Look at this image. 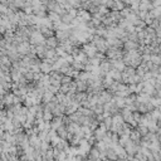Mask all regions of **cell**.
Masks as SVG:
<instances>
[{"label": "cell", "mask_w": 161, "mask_h": 161, "mask_svg": "<svg viewBox=\"0 0 161 161\" xmlns=\"http://www.w3.org/2000/svg\"><path fill=\"white\" fill-rule=\"evenodd\" d=\"M53 118L52 112H48V111H43V116H42V120L45 121V122H50Z\"/></svg>", "instance_id": "20"}, {"label": "cell", "mask_w": 161, "mask_h": 161, "mask_svg": "<svg viewBox=\"0 0 161 161\" xmlns=\"http://www.w3.org/2000/svg\"><path fill=\"white\" fill-rule=\"evenodd\" d=\"M56 131H57V135H58V137H59V138H62V140H67V135H68V132H67V129H66V126H64V125H62L61 127H58V129H57Z\"/></svg>", "instance_id": "10"}, {"label": "cell", "mask_w": 161, "mask_h": 161, "mask_svg": "<svg viewBox=\"0 0 161 161\" xmlns=\"http://www.w3.org/2000/svg\"><path fill=\"white\" fill-rule=\"evenodd\" d=\"M14 161H20V160H18V159H16V160H14Z\"/></svg>", "instance_id": "27"}, {"label": "cell", "mask_w": 161, "mask_h": 161, "mask_svg": "<svg viewBox=\"0 0 161 161\" xmlns=\"http://www.w3.org/2000/svg\"><path fill=\"white\" fill-rule=\"evenodd\" d=\"M122 48H125L126 52H129V50H136L138 48V44L132 40H126L125 43L122 44Z\"/></svg>", "instance_id": "6"}, {"label": "cell", "mask_w": 161, "mask_h": 161, "mask_svg": "<svg viewBox=\"0 0 161 161\" xmlns=\"http://www.w3.org/2000/svg\"><path fill=\"white\" fill-rule=\"evenodd\" d=\"M61 22H62L63 24H66V25H69L71 22H72V18H71L68 14H64V15L61 16Z\"/></svg>", "instance_id": "21"}, {"label": "cell", "mask_w": 161, "mask_h": 161, "mask_svg": "<svg viewBox=\"0 0 161 161\" xmlns=\"http://www.w3.org/2000/svg\"><path fill=\"white\" fill-rule=\"evenodd\" d=\"M137 131H138V133H140V136L143 137V136H146L147 133H149V130H147V127L146 126H142V125H137Z\"/></svg>", "instance_id": "17"}, {"label": "cell", "mask_w": 161, "mask_h": 161, "mask_svg": "<svg viewBox=\"0 0 161 161\" xmlns=\"http://www.w3.org/2000/svg\"><path fill=\"white\" fill-rule=\"evenodd\" d=\"M29 48H30V44L29 42H23L19 45H16V52H18L20 56H27L29 53Z\"/></svg>", "instance_id": "3"}, {"label": "cell", "mask_w": 161, "mask_h": 161, "mask_svg": "<svg viewBox=\"0 0 161 161\" xmlns=\"http://www.w3.org/2000/svg\"><path fill=\"white\" fill-rule=\"evenodd\" d=\"M8 5H5V4H0V14L3 15H6L8 14Z\"/></svg>", "instance_id": "25"}, {"label": "cell", "mask_w": 161, "mask_h": 161, "mask_svg": "<svg viewBox=\"0 0 161 161\" xmlns=\"http://www.w3.org/2000/svg\"><path fill=\"white\" fill-rule=\"evenodd\" d=\"M82 52L86 54V56L88 58H92V57H95V54L97 53V49H96V47L93 45L92 43H86V44H83L82 45Z\"/></svg>", "instance_id": "2"}, {"label": "cell", "mask_w": 161, "mask_h": 161, "mask_svg": "<svg viewBox=\"0 0 161 161\" xmlns=\"http://www.w3.org/2000/svg\"><path fill=\"white\" fill-rule=\"evenodd\" d=\"M67 14H68L72 19H74L76 16H77V9L76 8H69V9H67Z\"/></svg>", "instance_id": "22"}, {"label": "cell", "mask_w": 161, "mask_h": 161, "mask_svg": "<svg viewBox=\"0 0 161 161\" xmlns=\"http://www.w3.org/2000/svg\"><path fill=\"white\" fill-rule=\"evenodd\" d=\"M84 161H91V160H84Z\"/></svg>", "instance_id": "29"}, {"label": "cell", "mask_w": 161, "mask_h": 161, "mask_svg": "<svg viewBox=\"0 0 161 161\" xmlns=\"http://www.w3.org/2000/svg\"><path fill=\"white\" fill-rule=\"evenodd\" d=\"M150 103L152 105V107L154 108H159L160 107V97H151Z\"/></svg>", "instance_id": "19"}, {"label": "cell", "mask_w": 161, "mask_h": 161, "mask_svg": "<svg viewBox=\"0 0 161 161\" xmlns=\"http://www.w3.org/2000/svg\"><path fill=\"white\" fill-rule=\"evenodd\" d=\"M76 86H77V92H87V83L86 80H79V79H76Z\"/></svg>", "instance_id": "9"}, {"label": "cell", "mask_w": 161, "mask_h": 161, "mask_svg": "<svg viewBox=\"0 0 161 161\" xmlns=\"http://www.w3.org/2000/svg\"><path fill=\"white\" fill-rule=\"evenodd\" d=\"M130 140H131V141H133V142H136V143H138L140 141H141V136H140V133H138L137 130H131Z\"/></svg>", "instance_id": "14"}, {"label": "cell", "mask_w": 161, "mask_h": 161, "mask_svg": "<svg viewBox=\"0 0 161 161\" xmlns=\"http://www.w3.org/2000/svg\"><path fill=\"white\" fill-rule=\"evenodd\" d=\"M44 45L47 47V48H52V49H56L57 47L59 45V42H58V39L56 37H49V38H47L45 39V43H44Z\"/></svg>", "instance_id": "5"}, {"label": "cell", "mask_w": 161, "mask_h": 161, "mask_svg": "<svg viewBox=\"0 0 161 161\" xmlns=\"http://www.w3.org/2000/svg\"><path fill=\"white\" fill-rule=\"evenodd\" d=\"M160 3H161V0H152L151 5L152 8H160Z\"/></svg>", "instance_id": "26"}, {"label": "cell", "mask_w": 161, "mask_h": 161, "mask_svg": "<svg viewBox=\"0 0 161 161\" xmlns=\"http://www.w3.org/2000/svg\"><path fill=\"white\" fill-rule=\"evenodd\" d=\"M124 149L126 151L127 156H135V154L138 151V143H136V142H133V141H131V140H130V141L124 146Z\"/></svg>", "instance_id": "1"}, {"label": "cell", "mask_w": 161, "mask_h": 161, "mask_svg": "<svg viewBox=\"0 0 161 161\" xmlns=\"http://www.w3.org/2000/svg\"><path fill=\"white\" fill-rule=\"evenodd\" d=\"M160 56L159 54H151L150 56V62L152 63V64H155V66H159L160 64Z\"/></svg>", "instance_id": "18"}, {"label": "cell", "mask_w": 161, "mask_h": 161, "mask_svg": "<svg viewBox=\"0 0 161 161\" xmlns=\"http://www.w3.org/2000/svg\"><path fill=\"white\" fill-rule=\"evenodd\" d=\"M102 122H103V125L106 126V129H107V130L111 129V126H112V118H111V116H109V117H106Z\"/></svg>", "instance_id": "23"}, {"label": "cell", "mask_w": 161, "mask_h": 161, "mask_svg": "<svg viewBox=\"0 0 161 161\" xmlns=\"http://www.w3.org/2000/svg\"><path fill=\"white\" fill-rule=\"evenodd\" d=\"M147 1H150V3H151V1H152V0H147Z\"/></svg>", "instance_id": "28"}, {"label": "cell", "mask_w": 161, "mask_h": 161, "mask_svg": "<svg viewBox=\"0 0 161 161\" xmlns=\"http://www.w3.org/2000/svg\"><path fill=\"white\" fill-rule=\"evenodd\" d=\"M72 80L73 79H72L71 77H68V76H63L62 79H61V84H69Z\"/></svg>", "instance_id": "24"}, {"label": "cell", "mask_w": 161, "mask_h": 161, "mask_svg": "<svg viewBox=\"0 0 161 161\" xmlns=\"http://www.w3.org/2000/svg\"><path fill=\"white\" fill-rule=\"evenodd\" d=\"M63 125V116L62 117H53L50 121V129L52 130H57L58 127H61Z\"/></svg>", "instance_id": "7"}, {"label": "cell", "mask_w": 161, "mask_h": 161, "mask_svg": "<svg viewBox=\"0 0 161 161\" xmlns=\"http://www.w3.org/2000/svg\"><path fill=\"white\" fill-rule=\"evenodd\" d=\"M160 8H154V9H151L150 11H147L149 13V15L151 16L152 19H157V18H160Z\"/></svg>", "instance_id": "16"}, {"label": "cell", "mask_w": 161, "mask_h": 161, "mask_svg": "<svg viewBox=\"0 0 161 161\" xmlns=\"http://www.w3.org/2000/svg\"><path fill=\"white\" fill-rule=\"evenodd\" d=\"M87 156L90 157L91 161H97V160H100V151L97 149H91Z\"/></svg>", "instance_id": "13"}, {"label": "cell", "mask_w": 161, "mask_h": 161, "mask_svg": "<svg viewBox=\"0 0 161 161\" xmlns=\"http://www.w3.org/2000/svg\"><path fill=\"white\" fill-rule=\"evenodd\" d=\"M39 71H40V73H43V74H49L53 69H52V66H50V64H48V63L42 61L40 66H39Z\"/></svg>", "instance_id": "8"}, {"label": "cell", "mask_w": 161, "mask_h": 161, "mask_svg": "<svg viewBox=\"0 0 161 161\" xmlns=\"http://www.w3.org/2000/svg\"><path fill=\"white\" fill-rule=\"evenodd\" d=\"M71 35V29L68 30H56L54 32V37L58 39V42H63V40H67Z\"/></svg>", "instance_id": "4"}, {"label": "cell", "mask_w": 161, "mask_h": 161, "mask_svg": "<svg viewBox=\"0 0 161 161\" xmlns=\"http://www.w3.org/2000/svg\"><path fill=\"white\" fill-rule=\"evenodd\" d=\"M111 118H112V125H117V126H120V125H122V124L125 122L120 112H118V113H115V115H112Z\"/></svg>", "instance_id": "11"}, {"label": "cell", "mask_w": 161, "mask_h": 161, "mask_svg": "<svg viewBox=\"0 0 161 161\" xmlns=\"http://www.w3.org/2000/svg\"><path fill=\"white\" fill-rule=\"evenodd\" d=\"M47 18L50 23H57V22H61V16L58 14H56L54 11H48L47 13Z\"/></svg>", "instance_id": "12"}, {"label": "cell", "mask_w": 161, "mask_h": 161, "mask_svg": "<svg viewBox=\"0 0 161 161\" xmlns=\"http://www.w3.org/2000/svg\"><path fill=\"white\" fill-rule=\"evenodd\" d=\"M53 98H54V95H53L52 92L47 91V90H45V92L43 93V96H42V101H43V103H44V105H45V103H49Z\"/></svg>", "instance_id": "15"}]
</instances>
